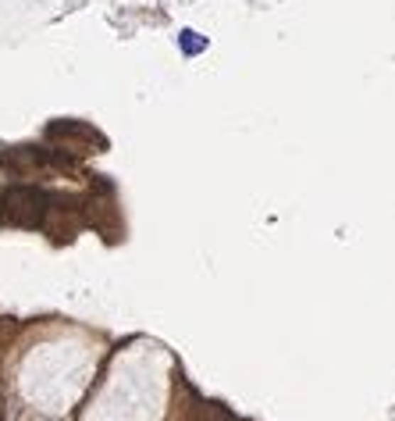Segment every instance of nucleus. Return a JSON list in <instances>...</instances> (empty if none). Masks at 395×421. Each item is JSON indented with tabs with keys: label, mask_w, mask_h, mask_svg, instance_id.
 <instances>
[{
	"label": "nucleus",
	"mask_w": 395,
	"mask_h": 421,
	"mask_svg": "<svg viewBox=\"0 0 395 421\" xmlns=\"http://www.w3.org/2000/svg\"><path fill=\"white\" fill-rule=\"evenodd\" d=\"M47 203H50L47 193H40L33 186H11V189H4V200H0V207H4V222L26 225V229L43 222Z\"/></svg>",
	"instance_id": "obj_1"
},
{
	"label": "nucleus",
	"mask_w": 395,
	"mask_h": 421,
	"mask_svg": "<svg viewBox=\"0 0 395 421\" xmlns=\"http://www.w3.org/2000/svg\"><path fill=\"white\" fill-rule=\"evenodd\" d=\"M178 47H182L185 54H200V50H207V40H203L200 33H193V29H182V33H178Z\"/></svg>",
	"instance_id": "obj_2"
}]
</instances>
